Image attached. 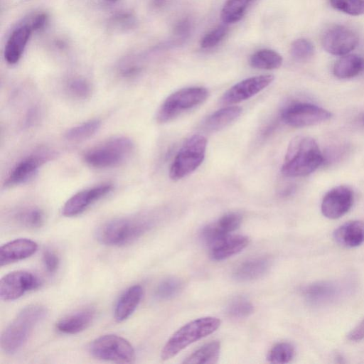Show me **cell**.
<instances>
[{
    "mask_svg": "<svg viewBox=\"0 0 364 364\" xmlns=\"http://www.w3.org/2000/svg\"><path fill=\"white\" fill-rule=\"evenodd\" d=\"M323 161L316 141L310 136H297L288 146L282 173L287 177L305 176L317 169Z\"/></svg>",
    "mask_w": 364,
    "mask_h": 364,
    "instance_id": "6da1fadb",
    "label": "cell"
},
{
    "mask_svg": "<svg viewBox=\"0 0 364 364\" xmlns=\"http://www.w3.org/2000/svg\"><path fill=\"white\" fill-rule=\"evenodd\" d=\"M46 314V309L41 304H31L22 309L3 331L0 339L1 350L7 354L18 352Z\"/></svg>",
    "mask_w": 364,
    "mask_h": 364,
    "instance_id": "7a4b0ae2",
    "label": "cell"
},
{
    "mask_svg": "<svg viewBox=\"0 0 364 364\" xmlns=\"http://www.w3.org/2000/svg\"><path fill=\"white\" fill-rule=\"evenodd\" d=\"M152 226V222L142 217L112 219L102 225L97 231V240L109 246H122L141 237Z\"/></svg>",
    "mask_w": 364,
    "mask_h": 364,
    "instance_id": "3957f363",
    "label": "cell"
},
{
    "mask_svg": "<svg viewBox=\"0 0 364 364\" xmlns=\"http://www.w3.org/2000/svg\"><path fill=\"white\" fill-rule=\"evenodd\" d=\"M220 325L216 317L206 316L191 321L177 330L167 341L161 353L162 360H168L190 344L215 332Z\"/></svg>",
    "mask_w": 364,
    "mask_h": 364,
    "instance_id": "277c9868",
    "label": "cell"
},
{
    "mask_svg": "<svg viewBox=\"0 0 364 364\" xmlns=\"http://www.w3.org/2000/svg\"><path fill=\"white\" fill-rule=\"evenodd\" d=\"M133 148L134 144L131 139L125 136H117L87 150L83 159L91 167L110 168L123 162L129 156Z\"/></svg>",
    "mask_w": 364,
    "mask_h": 364,
    "instance_id": "5b68a950",
    "label": "cell"
},
{
    "mask_svg": "<svg viewBox=\"0 0 364 364\" xmlns=\"http://www.w3.org/2000/svg\"><path fill=\"white\" fill-rule=\"evenodd\" d=\"M207 148V139L200 134L190 136L176 155L169 169L172 180H180L196 171L203 163Z\"/></svg>",
    "mask_w": 364,
    "mask_h": 364,
    "instance_id": "8992f818",
    "label": "cell"
},
{
    "mask_svg": "<svg viewBox=\"0 0 364 364\" xmlns=\"http://www.w3.org/2000/svg\"><path fill=\"white\" fill-rule=\"evenodd\" d=\"M209 92L203 87H189L180 89L171 94L161 104L157 114L159 123H166L183 112L204 102Z\"/></svg>",
    "mask_w": 364,
    "mask_h": 364,
    "instance_id": "52a82bcc",
    "label": "cell"
},
{
    "mask_svg": "<svg viewBox=\"0 0 364 364\" xmlns=\"http://www.w3.org/2000/svg\"><path fill=\"white\" fill-rule=\"evenodd\" d=\"M95 358L117 363H130L135 359V351L125 338L115 334H106L95 338L89 346Z\"/></svg>",
    "mask_w": 364,
    "mask_h": 364,
    "instance_id": "ba28073f",
    "label": "cell"
},
{
    "mask_svg": "<svg viewBox=\"0 0 364 364\" xmlns=\"http://www.w3.org/2000/svg\"><path fill=\"white\" fill-rule=\"evenodd\" d=\"M331 113L316 105L296 102L284 109L282 118L284 122L292 127H305L328 121Z\"/></svg>",
    "mask_w": 364,
    "mask_h": 364,
    "instance_id": "9c48e42d",
    "label": "cell"
},
{
    "mask_svg": "<svg viewBox=\"0 0 364 364\" xmlns=\"http://www.w3.org/2000/svg\"><path fill=\"white\" fill-rule=\"evenodd\" d=\"M41 281L32 272L16 270L4 275L0 280V297L4 301H13L27 291L40 287Z\"/></svg>",
    "mask_w": 364,
    "mask_h": 364,
    "instance_id": "30bf717a",
    "label": "cell"
},
{
    "mask_svg": "<svg viewBox=\"0 0 364 364\" xmlns=\"http://www.w3.org/2000/svg\"><path fill=\"white\" fill-rule=\"evenodd\" d=\"M274 78L272 75H262L245 79L228 90L222 96L220 102L232 105L248 100L269 86Z\"/></svg>",
    "mask_w": 364,
    "mask_h": 364,
    "instance_id": "8fae6325",
    "label": "cell"
},
{
    "mask_svg": "<svg viewBox=\"0 0 364 364\" xmlns=\"http://www.w3.org/2000/svg\"><path fill=\"white\" fill-rule=\"evenodd\" d=\"M358 37L350 28L343 26H334L328 28L322 38V46L329 53L346 55L358 45Z\"/></svg>",
    "mask_w": 364,
    "mask_h": 364,
    "instance_id": "7c38bea8",
    "label": "cell"
},
{
    "mask_svg": "<svg viewBox=\"0 0 364 364\" xmlns=\"http://www.w3.org/2000/svg\"><path fill=\"white\" fill-rule=\"evenodd\" d=\"M353 203V193L346 186L331 189L324 196L321 205L322 214L329 219H337L345 215Z\"/></svg>",
    "mask_w": 364,
    "mask_h": 364,
    "instance_id": "4fadbf2b",
    "label": "cell"
},
{
    "mask_svg": "<svg viewBox=\"0 0 364 364\" xmlns=\"http://www.w3.org/2000/svg\"><path fill=\"white\" fill-rule=\"evenodd\" d=\"M112 189V184L105 183L76 193L65 203L62 209L63 215L65 217H73L82 213L92 203L109 193Z\"/></svg>",
    "mask_w": 364,
    "mask_h": 364,
    "instance_id": "5bb4252c",
    "label": "cell"
},
{
    "mask_svg": "<svg viewBox=\"0 0 364 364\" xmlns=\"http://www.w3.org/2000/svg\"><path fill=\"white\" fill-rule=\"evenodd\" d=\"M33 31L26 19L18 23L10 33L4 47L7 63L14 65L21 59Z\"/></svg>",
    "mask_w": 364,
    "mask_h": 364,
    "instance_id": "9a60e30c",
    "label": "cell"
},
{
    "mask_svg": "<svg viewBox=\"0 0 364 364\" xmlns=\"http://www.w3.org/2000/svg\"><path fill=\"white\" fill-rule=\"evenodd\" d=\"M241 222L242 217L239 213H226L216 221L205 226L200 233L201 238L210 245L237 230Z\"/></svg>",
    "mask_w": 364,
    "mask_h": 364,
    "instance_id": "2e32d148",
    "label": "cell"
},
{
    "mask_svg": "<svg viewBox=\"0 0 364 364\" xmlns=\"http://www.w3.org/2000/svg\"><path fill=\"white\" fill-rule=\"evenodd\" d=\"M37 250V243L28 238H18L8 242L0 247V266L28 258Z\"/></svg>",
    "mask_w": 364,
    "mask_h": 364,
    "instance_id": "e0dca14e",
    "label": "cell"
},
{
    "mask_svg": "<svg viewBox=\"0 0 364 364\" xmlns=\"http://www.w3.org/2000/svg\"><path fill=\"white\" fill-rule=\"evenodd\" d=\"M249 242L247 236L229 235L210 245V255L216 261L228 259L242 251L248 245Z\"/></svg>",
    "mask_w": 364,
    "mask_h": 364,
    "instance_id": "ac0fdd59",
    "label": "cell"
},
{
    "mask_svg": "<svg viewBox=\"0 0 364 364\" xmlns=\"http://www.w3.org/2000/svg\"><path fill=\"white\" fill-rule=\"evenodd\" d=\"M43 162L44 159L42 155L29 156L23 159L12 168L4 186L11 187L28 181L36 173Z\"/></svg>",
    "mask_w": 364,
    "mask_h": 364,
    "instance_id": "d6986e66",
    "label": "cell"
},
{
    "mask_svg": "<svg viewBox=\"0 0 364 364\" xmlns=\"http://www.w3.org/2000/svg\"><path fill=\"white\" fill-rule=\"evenodd\" d=\"M143 296V289L139 284L126 289L116 302L114 316L117 321L122 322L128 318L135 311Z\"/></svg>",
    "mask_w": 364,
    "mask_h": 364,
    "instance_id": "ffe728a7",
    "label": "cell"
},
{
    "mask_svg": "<svg viewBox=\"0 0 364 364\" xmlns=\"http://www.w3.org/2000/svg\"><path fill=\"white\" fill-rule=\"evenodd\" d=\"M95 311L87 308L69 314L56 323V329L66 334L78 333L87 328L95 318Z\"/></svg>",
    "mask_w": 364,
    "mask_h": 364,
    "instance_id": "44dd1931",
    "label": "cell"
},
{
    "mask_svg": "<svg viewBox=\"0 0 364 364\" xmlns=\"http://www.w3.org/2000/svg\"><path fill=\"white\" fill-rule=\"evenodd\" d=\"M335 241L346 247H356L364 242V222L353 220L338 227L333 232Z\"/></svg>",
    "mask_w": 364,
    "mask_h": 364,
    "instance_id": "7402d4cb",
    "label": "cell"
},
{
    "mask_svg": "<svg viewBox=\"0 0 364 364\" xmlns=\"http://www.w3.org/2000/svg\"><path fill=\"white\" fill-rule=\"evenodd\" d=\"M269 261L258 257L247 260L238 265L233 272V277L239 281H250L263 276L269 269Z\"/></svg>",
    "mask_w": 364,
    "mask_h": 364,
    "instance_id": "603a6c76",
    "label": "cell"
},
{
    "mask_svg": "<svg viewBox=\"0 0 364 364\" xmlns=\"http://www.w3.org/2000/svg\"><path fill=\"white\" fill-rule=\"evenodd\" d=\"M242 109L238 106H229L211 114L205 121V127L211 132L218 131L237 119Z\"/></svg>",
    "mask_w": 364,
    "mask_h": 364,
    "instance_id": "cb8c5ba5",
    "label": "cell"
},
{
    "mask_svg": "<svg viewBox=\"0 0 364 364\" xmlns=\"http://www.w3.org/2000/svg\"><path fill=\"white\" fill-rule=\"evenodd\" d=\"M364 70V58L358 55H348L339 59L333 66V74L340 79H348Z\"/></svg>",
    "mask_w": 364,
    "mask_h": 364,
    "instance_id": "d4e9b609",
    "label": "cell"
},
{
    "mask_svg": "<svg viewBox=\"0 0 364 364\" xmlns=\"http://www.w3.org/2000/svg\"><path fill=\"white\" fill-rule=\"evenodd\" d=\"M220 352V343L213 341L206 343L189 355L183 363H215L218 362Z\"/></svg>",
    "mask_w": 364,
    "mask_h": 364,
    "instance_id": "484cf974",
    "label": "cell"
},
{
    "mask_svg": "<svg viewBox=\"0 0 364 364\" xmlns=\"http://www.w3.org/2000/svg\"><path fill=\"white\" fill-rule=\"evenodd\" d=\"M282 57L277 51L271 49H262L253 53L250 58V65L257 69L273 70L282 64Z\"/></svg>",
    "mask_w": 364,
    "mask_h": 364,
    "instance_id": "4316f807",
    "label": "cell"
},
{
    "mask_svg": "<svg viewBox=\"0 0 364 364\" xmlns=\"http://www.w3.org/2000/svg\"><path fill=\"white\" fill-rule=\"evenodd\" d=\"M335 286L326 282L314 283L304 290V296L312 303H321L330 301L336 294Z\"/></svg>",
    "mask_w": 364,
    "mask_h": 364,
    "instance_id": "83f0119b",
    "label": "cell"
},
{
    "mask_svg": "<svg viewBox=\"0 0 364 364\" xmlns=\"http://www.w3.org/2000/svg\"><path fill=\"white\" fill-rule=\"evenodd\" d=\"M253 0H227L220 14L225 23L239 21L245 15L247 9Z\"/></svg>",
    "mask_w": 364,
    "mask_h": 364,
    "instance_id": "f1b7e54d",
    "label": "cell"
},
{
    "mask_svg": "<svg viewBox=\"0 0 364 364\" xmlns=\"http://www.w3.org/2000/svg\"><path fill=\"white\" fill-rule=\"evenodd\" d=\"M101 126V121L91 119L69 129L65 137L69 141H78L86 139L95 134Z\"/></svg>",
    "mask_w": 364,
    "mask_h": 364,
    "instance_id": "f546056e",
    "label": "cell"
},
{
    "mask_svg": "<svg viewBox=\"0 0 364 364\" xmlns=\"http://www.w3.org/2000/svg\"><path fill=\"white\" fill-rule=\"evenodd\" d=\"M136 24V17L129 11L116 12L108 20V28L117 33L131 31L135 28Z\"/></svg>",
    "mask_w": 364,
    "mask_h": 364,
    "instance_id": "4dcf8cb0",
    "label": "cell"
},
{
    "mask_svg": "<svg viewBox=\"0 0 364 364\" xmlns=\"http://www.w3.org/2000/svg\"><path fill=\"white\" fill-rule=\"evenodd\" d=\"M16 220L26 228L36 229L43 225L45 214L42 210L38 208H28L20 210L16 215Z\"/></svg>",
    "mask_w": 364,
    "mask_h": 364,
    "instance_id": "1f68e13d",
    "label": "cell"
},
{
    "mask_svg": "<svg viewBox=\"0 0 364 364\" xmlns=\"http://www.w3.org/2000/svg\"><path fill=\"white\" fill-rule=\"evenodd\" d=\"M294 355V346L287 342L275 344L267 354V360L272 363H287Z\"/></svg>",
    "mask_w": 364,
    "mask_h": 364,
    "instance_id": "d6a6232c",
    "label": "cell"
},
{
    "mask_svg": "<svg viewBox=\"0 0 364 364\" xmlns=\"http://www.w3.org/2000/svg\"><path fill=\"white\" fill-rule=\"evenodd\" d=\"M314 44L305 38L294 41L290 48L292 57L297 60H306L311 58L314 53Z\"/></svg>",
    "mask_w": 364,
    "mask_h": 364,
    "instance_id": "836d02e7",
    "label": "cell"
},
{
    "mask_svg": "<svg viewBox=\"0 0 364 364\" xmlns=\"http://www.w3.org/2000/svg\"><path fill=\"white\" fill-rule=\"evenodd\" d=\"M335 9L352 16L364 14V0H330Z\"/></svg>",
    "mask_w": 364,
    "mask_h": 364,
    "instance_id": "e575fe53",
    "label": "cell"
},
{
    "mask_svg": "<svg viewBox=\"0 0 364 364\" xmlns=\"http://www.w3.org/2000/svg\"><path fill=\"white\" fill-rule=\"evenodd\" d=\"M181 287V283L178 279L173 277L165 279L158 285L156 296L159 299H169L178 294Z\"/></svg>",
    "mask_w": 364,
    "mask_h": 364,
    "instance_id": "d590c367",
    "label": "cell"
},
{
    "mask_svg": "<svg viewBox=\"0 0 364 364\" xmlns=\"http://www.w3.org/2000/svg\"><path fill=\"white\" fill-rule=\"evenodd\" d=\"M252 312V304L242 297L235 299L228 307V314L233 318H245L250 315Z\"/></svg>",
    "mask_w": 364,
    "mask_h": 364,
    "instance_id": "8d00e7d4",
    "label": "cell"
},
{
    "mask_svg": "<svg viewBox=\"0 0 364 364\" xmlns=\"http://www.w3.org/2000/svg\"><path fill=\"white\" fill-rule=\"evenodd\" d=\"M68 90L70 95L78 99H86L91 94L90 83L83 78H74L68 83Z\"/></svg>",
    "mask_w": 364,
    "mask_h": 364,
    "instance_id": "74e56055",
    "label": "cell"
},
{
    "mask_svg": "<svg viewBox=\"0 0 364 364\" xmlns=\"http://www.w3.org/2000/svg\"><path fill=\"white\" fill-rule=\"evenodd\" d=\"M228 31L225 25H220L206 33L200 41L203 48H210L218 44L225 36Z\"/></svg>",
    "mask_w": 364,
    "mask_h": 364,
    "instance_id": "f35d334b",
    "label": "cell"
},
{
    "mask_svg": "<svg viewBox=\"0 0 364 364\" xmlns=\"http://www.w3.org/2000/svg\"><path fill=\"white\" fill-rule=\"evenodd\" d=\"M26 19L33 31H40L48 24L49 16L46 12H38Z\"/></svg>",
    "mask_w": 364,
    "mask_h": 364,
    "instance_id": "ab89813d",
    "label": "cell"
},
{
    "mask_svg": "<svg viewBox=\"0 0 364 364\" xmlns=\"http://www.w3.org/2000/svg\"><path fill=\"white\" fill-rule=\"evenodd\" d=\"M59 257L55 252L46 250L43 254V263L47 272L54 274L59 267Z\"/></svg>",
    "mask_w": 364,
    "mask_h": 364,
    "instance_id": "60d3db41",
    "label": "cell"
},
{
    "mask_svg": "<svg viewBox=\"0 0 364 364\" xmlns=\"http://www.w3.org/2000/svg\"><path fill=\"white\" fill-rule=\"evenodd\" d=\"M348 338L351 341H359L364 338V318L358 324L348 335Z\"/></svg>",
    "mask_w": 364,
    "mask_h": 364,
    "instance_id": "b9f144b4",
    "label": "cell"
},
{
    "mask_svg": "<svg viewBox=\"0 0 364 364\" xmlns=\"http://www.w3.org/2000/svg\"><path fill=\"white\" fill-rule=\"evenodd\" d=\"M189 28L188 21L184 20L178 25L176 29V33L181 36H184L186 35L185 33H188Z\"/></svg>",
    "mask_w": 364,
    "mask_h": 364,
    "instance_id": "7bdbcfd3",
    "label": "cell"
},
{
    "mask_svg": "<svg viewBox=\"0 0 364 364\" xmlns=\"http://www.w3.org/2000/svg\"><path fill=\"white\" fill-rule=\"evenodd\" d=\"M107 1H111V2H114V1H117L118 0H107Z\"/></svg>",
    "mask_w": 364,
    "mask_h": 364,
    "instance_id": "ee69618b",
    "label": "cell"
},
{
    "mask_svg": "<svg viewBox=\"0 0 364 364\" xmlns=\"http://www.w3.org/2000/svg\"><path fill=\"white\" fill-rule=\"evenodd\" d=\"M363 121H364V117H363Z\"/></svg>",
    "mask_w": 364,
    "mask_h": 364,
    "instance_id": "f6af8a7d",
    "label": "cell"
}]
</instances>
